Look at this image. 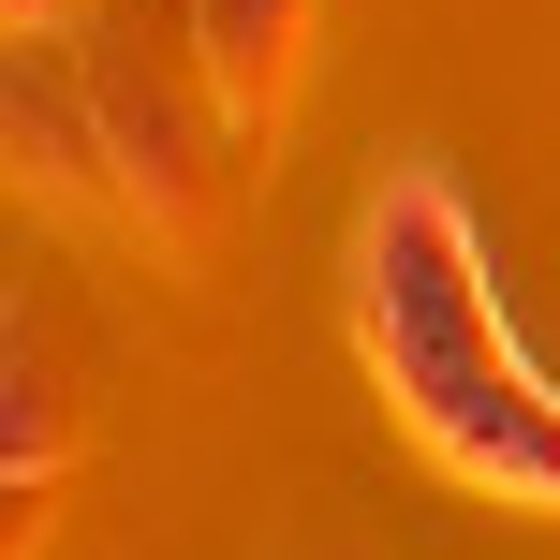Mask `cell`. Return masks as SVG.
<instances>
[{"instance_id": "2", "label": "cell", "mask_w": 560, "mask_h": 560, "mask_svg": "<svg viewBox=\"0 0 560 560\" xmlns=\"http://www.w3.org/2000/svg\"><path fill=\"white\" fill-rule=\"evenodd\" d=\"M15 148H45V177H89L104 133L74 104V45H15Z\"/></svg>"}, {"instance_id": "1", "label": "cell", "mask_w": 560, "mask_h": 560, "mask_svg": "<svg viewBox=\"0 0 560 560\" xmlns=\"http://www.w3.org/2000/svg\"><path fill=\"white\" fill-rule=\"evenodd\" d=\"M354 339L384 369L398 428L443 457L457 487H502V502L560 516V384L516 354L502 280H487V236L443 177H384L354 236Z\"/></svg>"}, {"instance_id": "3", "label": "cell", "mask_w": 560, "mask_h": 560, "mask_svg": "<svg viewBox=\"0 0 560 560\" xmlns=\"http://www.w3.org/2000/svg\"><path fill=\"white\" fill-rule=\"evenodd\" d=\"M192 30H207V59H222L236 89H252L266 59H280V0H192Z\"/></svg>"}]
</instances>
